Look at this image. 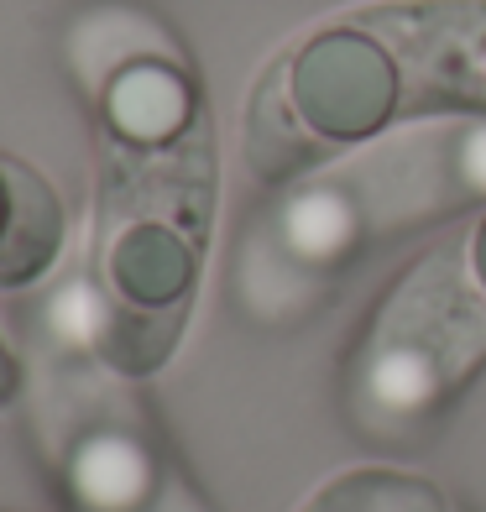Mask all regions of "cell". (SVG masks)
<instances>
[{"label":"cell","instance_id":"4fadbf2b","mask_svg":"<svg viewBox=\"0 0 486 512\" xmlns=\"http://www.w3.org/2000/svg\"><path fill=\"white\" fill-rule=\"evenodd\" d=\"M16 392V361L6 356V345H0V403H6Z\"/></svg>","mask_w":486,"mask_h":512},{"label":"cell","instance_id":"52a82bcc","mask_svg":"<svg viewBox=\"0 0 486 512\" xmlns=\"http://www.w3.org/2000/svg\"><path fill=\"white\" fill-rule=\"evenodd\" d=\"M6 183H11V220H6V236H0V288H16V283H32L58 256L63 209L48 183L21 162H6Z\"/></svg>","mask_w":486,"mask_h":512},{"label":"cell","instance_id":"ba28073f","mask_svg":"<svg viewBox=\"0 0 486 512\" xmlns=\"http://www.w3.org/2000/svg\"><path fill=\"white\" fill-rule=\"evenodd\" d=\"M183 330V304L178 309H136V304H110L105 309V324H100V356L115 366V371H157L168 361L173 340Z\"/></svg>","mask_w":486,"mask_h":512},{"label":"cell","instance_id":"277c9868","mask_svg":"<svg viewBox=\"0 0 486 512\" xmlns=\"http://www.w3.org/2000/svg\"><path fill=\"white\" fill-rule=\"evenodd\" d=\"M105 121L115 147H178L183 136H194V89L173 63L131 58L126 68H115L105 89Z\"/></svg>","mask_w":486,"mask_h":512},{"label":"cell","instance_id":"8992f818","mask_svg":"<svg viewBox=\"0 0 486 512\" xmlns=\"http://www.w3.org/2000/svg\"><path fill=\"white\" fill-rule=\"evenodd\" d=\"M246 152H251V168L267 183H288L324 157V142L304 126V115H298V105L288 95V63H277L257 84V95H251Z\"/></svg>","mask_w":486,"mask_h":512},{"label":"cell","instance_id":"3957f363","mask_svg":"<svg viewBox=\"0 0 486 512\" xmlns=\"http://www.w3.org/2000/svg\"><path fill=\"white\" fill-rule=\"evenodd\" d=\"M199 236L168 220H126L105 251V272L121 304L136 309H178L194 288Z\"/></svg>","mask_w":486,"mask_h":512},{"label":"cell","instance_id":"5b68a950","mask_svg":"<svg viewBox=\"0 0 486 512\" xmlns=\"http://www.w3.org/2000/svg\"><path fill=\"white\" fill-rule=\"evenodd\" d=\"M162 481L157 455L131 429H95L68 455V497L79 512H142Z\"/></svg>","mask_w":486,"mask_h":512},{"label":"cell","instance_id":"7c38bea8","mask_svg":"<svg viewBox=\"0 0 486 512\" xmlns=\"http://www.w3.org/2000/svg\"><path fill=\"white\" fill-rule=\"evenodd\" d=\"M471 277H476V288L486 293V215H481L476 236H471Z\"/></svg>","mask_w":486,"mask_h":512},{"label":"cell","instance_id":"8fae6325","mask_svg":"<svg viewBox=\"0 0 486 512\" xmlns=\"http://www.w3.org/2000/svg\"><path fill=\"white\" fill-rule=\"evenodd\" d=\"M466 162H471V178L486 189V126L471 131V142H466Z\"/></svg>","mask_w":486,"mask_h":512},{"label":"cell","instance_id":"9a60e30c","mask_svg":"<svg viewBox=\"0 0 486 512\" xmlns=\"http://www.w3.org/2000/svg\"><path fill=\"white\" fill-rule=\"evenodd\" d=\"M481 79H486V53H481Z\"/></svg>","mask_w":486,"mask_h":512},{"label":"cell","instance_id":"5bb4252c","mask_svg":"<svg viewBox=\"0 0 486 512\" xmlns=\"http://www.w3.org/2000/svg\"><path fill=\"white\" fill-rule=\"evenodd\" d=\"M6 220H11V183H6V157H0V236H6Z\"/></svg>","mask_w":486,"mask_h":512},{"label":"cell","instance_id":"9c48e42d","mask_svg":"<svg viewBox=\"0 0 486 512\" xmlns=\"http://www.w3.org/2000/svg\"><path fill=\"white\" fill-rule=\"evenodd\" d=\"M309 512H445V502L419 476L356 471V476H340L335 486H324L309 502Z\"/></svg>","mask_w":486,"mask_h":512},{"label":"cell","instance_id":"6da1fadb","mask_svg":"<svg viewBox=\"0 0 486 512\" xmlns=\"http://www.w3.org/2000/svg\"><path fill=\"white\" fill-rule=\"evenodd\" d=\"M486 356V293L455 272L450 256H429L382 304L377 335L356 371L366 413L419 418Z\"/></svg>","mask_w":486,"mask_h":512},{"label":"cell","instance_id":"7a4b0ae2","mask_svg":"<svg viewBox=\"0 0 486 512\" xmlns=\"http://www.w3.org/2000/svg\"><path fill=\"white\" fill-rule=\"evenodd\" d=\"M403 27L408 11L335 21L288 58V95L324 147L366 142L403 110L413 84L408 68L424 53V11L419 32Z\"/></svg>","mask_w":486,"mask_h":512},{"label":"cell","instance_id":"30bf717a","mask_svg":"<svg viewBox=\"0 0 486 512\" xmlns=\"http://www.w3.org/2000/svg\"><path fill=\"white\" fill-rule=\"evenodd\" d=\"M142 512H204V507H199V502L189 497V486L168 476V481H162V492H157V497H152V502H147Z\"/></svg>","mask_w":486,"mask_h":512}]
</instances>
